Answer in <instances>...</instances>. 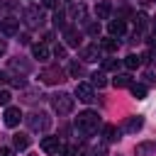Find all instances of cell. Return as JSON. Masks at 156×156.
I'll list each match as a JSON object with an SVG mask.
<instances>
[{"instance_id": "cell-37", "label": "cell", "mask_w": 156, "mask_h": 156, "mask_svg": "<svg viewBox=\"0 0 156 156\" xmlns=\"http://www.w3.org/2000/svg\"><path fill=\"white\" fill-rule=\"evenodd\" d=\"M93 156H107V154H105V151L100 149V151H93Z\"/></svg>"}, {"instance_id": "cell-2", "label": "cell", "mask_w": 156, "mask_h": 156, "mask_svg": "<svg viewBox=\"0 0 156 156\" xmlns=\"http://www.w3.org/2000/svg\"><path fill=\"white\" fill-rule=\"evenodd\" d=\"M51 105H54V110H56L58 115H68V112H73L76 100H73L68 93H58V95L51 98Z\"/></svg>"}, {"instance_id": "cell-38", "label": "cell", "mask_w": 156, "mask_h": 156, "mask_svg": "<svg viewBox=\"0 0 156 156\" xmlns=\"http://www.w3.org/2000/svg\"><path fill=\"white\" fill-rule=\"evenodd\" d=\"M154 32H156V17H154Z\"/></svg>"}, {"instance_id": "cell-18", "label": "cell", "mask_w": 156, "mask_h": 156, "mask_svg": "<svg viewBox=\"0 0 156 156\" xmlns=\"http://www.w3.org/2000/svg\"><path fill=\"white\" fill-rule=\"evenodd\" d=\"M136 156H146L151 151H156V141H144V144H136Z\"/></svg>"}, {"instance_id": "cell-36", "label": "cell", "mask_w": 156, "mask_h": 156, "mask_svg": "<svg viewBox=\"0 0 156 156\" xmlns=\"http://www.w3.org/2000/svg\"><path fill=\"white\" fill-rule=\"evenodd\" d=\"M144 78H146V83H149V85H151V83H156V78H154V76H151V73H146V76H144Z\"/></svg>"}, {"instance_id": "cell-1", "label": "cell", "mask_w": 156, "mask_h": 156, "mask_svg": "<svg viewBox=\"0 0 156 156\" xmlns=\"http://www.w3.org/2000/svg\"><path fill=\"white\" fill-rule=\"evenodd\" d=\"M98 127H100V117H98V112H93V110H85V112H80V115L76 117V129H78L83 136L95 134Z\"/></svg>"}, {"instance_id": "cell-35", "label": "cell", "mask_w": 156, "mask_h": 156, "mask_svg": "<svg viewBox=\"0 0 156 156\" xmlns=\"http://www.w3.org/2000/svg\"><path fill=\"white\" fill-rule=\"evenodd\" d=\"M5 51H7V41H5V39H0V56H2Z\"/></svg>"}, {"instance_id": "cell-15", "label": "cell", "mask_w": 156, "mask_h": 156, "mask_svg": "<svg viewBox=\"0 0 156 156\" xmlns=\"http://www.w3.org/2000/svg\"><path fill=\"white\" fill-rule=\"evenodd\" d=\"M32 56L39 58V61H46V58L51 56V51H49L46 44H32Z\"/></svg>"}, {"instance_id": "cell-27", "label": "cell", "mask_w": 156, "mask_h": 156, "mask_svg": "<svg viewBox=\"0 0 156 156\" xmlns=\"http://www.w3.org/2000/svg\"><path fill=\"white\" fill-rule=\"evenodd\" d=\"M71 15L83 20V17H85V5H71Z\"/></svg>"}, {"instance_id": "cell-14", "label": "cell", "mask_w": 156, "mask_h": 156, "mask_svg": "<svg viewBox=\"0 0 156 156\" xmlns=\"http://www.w3.org/2000/svg\"><path fill=\"white\" fill-rule=\"evenodd\" d=\"M24 17H27V22H29L32 27H37V24H41V22H44V15H41V10H37V7H29V10L24 12Z\"/></svg>"}, {"instance_id": "cell-7", "label": "cell", "mask_w": 156, "mask_h": 156, "mask_svg": "<svg viewBox=\"0 0 156 156\" xmlns=\"http://www.w3.org/2000/svg\"><path fill=\"white\" fill-rule=\"evenodd\" d=\"M2 119H5V127H17V124H20V119H22L20 107H7V110H5V115H2Z\"/></svg>"}, {"instance_id": "cell-39", "label": "cell", "mask_w": 156, "mask_h": 156, "mask_svg": "<svg viewBox=\"0 0 156 156\" xmlns=\"http://www.w3.org/2000/svg\"><path fill=\"white\" fill-rule=\"evenodd\" d=\"M29 156H39V154H29Z\"/></svg>"}, {"instance_id": "cell-16", "label": "cell", "mask_w": 156, "mask_h": 156, "mask_svg": "<svg viewBox=\"0 0 156 156\" xmlns=\"http://www.w3.org/2000/svg\"><path fill=\"white\" fill-rule=\"evenodd\" d=\"M102 136H105V141H117L119 139V129L115 124H105L102 127Z\"/></svg>"}, {"instance_id": "cell-24", "label": "cell", "mask_w": 156, "mask_h": 156, "mask_svg": "<svg viewBox=\"0 0 156 156\" xmlns=\"http://www.w3.org/2000/svg\"><path fill=\"white\" fill-rule=\"evenodd\" d=\"M146 24H149V17H146L144 12H139V15L134 17V27H136V32H144V29H146Z\"/></svg>"}, {"instance_id": "cell-9", "label": "cell", "mask_w": 156, "mask_h": 156, "mask_svg": "<svg viewBox=\"0 0 156 156\" xmlns=\"http://www.w3.org/2000/svg\"><path fill=\"white\" fill-rule=\"evenodd\" d=\"M80 58H83V61H98V58H100L98 44H85V46L80 49Z\"/></svg>"}, {"instance_id": "cell-13", "label": "cell", "mask_w": 156, "mask_h": 156, "mask_svg": "<svg viewBox=\"0 0 156 156\" xmlns=\"http://www.w3.org/2000/svg\"><path fill=\"white\" fill-rule=\"evenodd\" d=\"M95 15H98V20H107V17L112 15V5H110V0H100L98 7H95Z\"/></svg>"}, {"instance_id": "cell-28", "label": "cell", "mask_w": 156, "mask_h": 156, "mask_svg": "<svg viewBox=\"0 0 156 156\" xmlns=\"http://www.w3.org/2000/svg\"><path fill=\"white\" fill-rule=\"evenodd\" d=\"M68 73H71V76H73V78H78V76H80V73H83V66H80V63H78V61H73V63H71V66H68Z\"/></svg>"}, {"instance_id": "cell-12", "label": "cell", "mask_w": 156, "mask_h": 156, "mask_svg": "<svg viewBox=\"0 0 156 156\" xmlns=\"http://www.w3.org/2000/svg\"><path fill=\"white\" fill-rule=\"evenodd\" d=\"M141 127H144V117H139V115H136V117H129V119L124 122V132H127V134H134V132H139Z\"/></svg>"}, {"instance_id": "cell-6", "label": "cell", "mask_w": 156, "mask_h": 156, "mask_svg": "<svg viewBox=\"0 0 156 156\" xmlns=\"http://www.w3.org/2000/svg\"><path fill=\"white\" fill-rule=\"evenodd\" d=\"M76 98H78L80 102H93V100H95L93 85H88V83H78V85H76Z\"/></svg>"}, {"instance_id": "cell-22", "label": "cell", "mask_w": 156, "mask_h": 156, "mask_svg": "<svg viewBox=\"0 0 156 156\" xmlns=\"http://www.w3.org/2000/svg\"><path fill=\"white\" fill-rule=\"evenodd\" d=\"M12 144H15V149L22 151V149L29 146V136H27V134H15V136H12Z\"/></svg>"}, {"instance_id": "cell-3", "label": "cell", "mask_w": 156, "mask_h": 156, "mask_svg": "<svg viewBox=\"0 0 156 156\" xmlns=\"http://www.w3.org/2000/svg\"><path fill=\"white\" fill-rule=\"evenodd\" d=\"M27 124H29V129H34V132H46V129L51 127V119H49L46 112H32V115L27 117Z\"/></svg>"}, {"instance_id": "cell-10", "label": "cell", "mask_w": 156, "mask_h": 156, "mask_svg": "<svg viewBox=\"0 0 156 156\" xmlns=\"http://www.w3.org/2000/svg\"><path fill=\"white\" fill-rule=\"evenodd\" d=\"M124 29H127L124 20H110V24H107L110 37H122V34H124Z\"/></svg>"}, {"instance_id": "cell-34", "label": "cell", "mask_w": 156, "mask_h": 156, "mask_svg": "<svg viewBox=\"0 0 156 156\" xmlns=\"http://www.w3.org/2000/svg\"><path fill=\"white\" fill-rule=\"evenodd\" d=\"M0 156H15V151L10 146H0Z\"/></svg>"}, {"instance_id": "cell-31", "label": "cell", "mask_w": 156, "mask_h": 156, "mask_svg": "<svg viewBox=\"0 0 156 156\" xmlns=\"http://www.w3.org/2000/svg\"><path fill=\"white\" fill-rule=\"evenodd\" d=\"M88 34H93V37L100 34V24H98V22H90V24H88Z\"/></svg>"}, {"instance_id": "cell-21", "label": "cell", "mask_w": 156, "mask_h": 156, "mask_svg": "<svg viewBox=\"0 0 156 156\" xmlns=\"http://www.w3.org/2000/svg\"><path fill=\"white\" fill-rule=\"evenodd\" d=\"M129 90H132V95H134L136 100H144V98H146V85H141V83H132Z\"/></svg>"}, {"instance_id": "cell-8", "label": "cell", "mask_w": 156, "mask_h": 156, "mask_svg": "<svg viewBox=\"0 0 156 156\" xmlns=\"http://www.w3.org/2000/svg\"><path fill=\"white\" fill-rule=\"evenodd\" d=\"M41 151H44V154H58V151H61L58 136H44V139H41Z\"/></svg>"}, {"instance_id": "cell-25", "label": "cell", "mask_w": 156, "mask_h": 156, "mask_svg": "<svg viewBox=\"0 0 156 156\" xmlns=\"http://www.w3.org/2000/svg\"><path fill=\"white\" fill-rule=\"evenodd\" d=\"M54 24H56V27H61V29H66V15H63L61 10H56V12H54Z\"/></svg>"}, {"instance_id": "cell-20", "label": "cell", "mask_w": 156, "mask_h": 156, "mask_svg": "<svg viewBox=\"0 0 156 156\" xmlns=\"http://www.w3.org/2000/svg\"><path fill=\"white\" fill-rule=\"evenodd\" d=\"M90 83H93V85H98V88H105V85H107V78H105V71H95V73L90 76Z\"/></svg>"}, {"instance_id": "cell-23", "label": "cell", "mask_w": 156, "mask_h": 156, "mask_svg": "<svg viewBox=\"0 0 156 156\" xmlns=\"http://www.w3.org/2000/svg\"><path fill=\"white\" fill-rule=\"evenodd\" d=\"M139 63H141V56H136V54H129V56L124 58V68H129V71L139 68Z\"/></svg>"}, {"instance_id": "cell-26", "label": "cell", "mask_w": 156, "mask_h": 156, "mask_svg": "<svg viewBox=\"0 0 156 156\" xmlns=\"http://www.w3.org/2000/svg\"><path fill=\"white\" fill-rule=\"evenodd\" d=\"M102 68H105V71H117V68H119V61H117V58H105V61H102Z\"/></svg>"}, {"instance_id": "cell-4", "label": "cell", "mask_w": 156, "mask_h": 156, "mask_svg": "<svg viewBox=\"0 0 156 156\" xmlns=\"http://www.w3.org/2000/svg\"><path fill=\"white\" fill-rule=\"evenodd\" d=\"M39 80L46 83V85H56V83L63 80V71H61L58 66H49V68H44V71L39 73Z\"/></svg>"}, {"instance_id": "cell-11", "label": "cell", "mask_w": 156, "mask_h": 156, "mask_svg": "<svg viewBox=\"0 0 156 156\" xmlns=\"http://www.w3.org/2000/svg\"><path fill=\"white\" fill-rule=\"evenodd\" d=\"M63 39H66L68 46H78V44H80V34H78L76 27H66V29H63Z\"/></svg>"}, {"instance_id": "cell-19", "label": "cell", "mask_w": 156, "mask_h": 156, "mask_svg": "<svg viewBox=\"0 0 156 156\" xmlns=\"http://www.w3.org/2000/svg\"><path fill=\"white\" fill-rule=\"evenodd\" d=\"M112 85H115V88H127V85H132V76H127V73H117L115 80H112Z\"/></svg>"}, {"instance_id": "cell-17", "label": "cell", "mask_w": 156, "mask_h": 156, "mask_svg": "<svg viewBox=\"0 0 156 156\" xmlns=\"http://www.w3.org/2000/svg\"><path fill=\"white\" fill-rule=\"evenodd\" d=\"M100 46H102L105 51H110V54H115V51L119 49V41H117L115 37H105V39L100 41Z\"/></svg>"}, {"instance_id": "cell-29", "label": "cell", "mask_w": 156, "mask_h": 156, "mask_svg": "<svg viewBox=\"0 0 156 156\" xmlns=\"http://www.w3.org/2000/svg\"><path fill=\"white\" fill-rule=\"evenodd\" d=\"M61 156H78L76 146H61Z\"/></svg>"}, {"instance_id": "cell-5", "label": "cell", "mask_w": 156, "mask_h": 156, "mask_svg": "<svg viewBox=\"0 0 156 156\" xmlns=\"http://www.w3.org/2000/svg\"><path fill=\"white\" fill-rule=\"evenodd\" d=\"M0 32H2L5 37H15V34L20 32V20H15V17L0 20Z\"/></svg>"}, {"instance_id": "cell-32", "label": "cell", "mask_w": 156, "mask_h": 156, "mask_svg": "<svg viewBox=\"0 0 156 156\" xmlns=\"http://www.w3.org/2000/svg\"><path fill=\"white\" fill-rule=\"evenodd\" d=\"M39 2H41V7H51V10L58 7V0H39Z\"/></svg>"}, {"instance_id": "cell-30", "label": "cell", "mask_w": 156, "mask_h": 156, "mask_svg": "<svg viewBox=\"0 0 156 156\" xmlns=\"http://www.w3.org/2000/svg\"><path fill=\"white\" fill-rule=\"evenodd\" d=\"M10 90H0V105H10Z\"/></svg>"}, {"instance_id": "cell-33", "label": "cell", "mask_w": 156, "mask_h": 156, "mask_svg": "<svg viewBox=\"0 0 156 156\" xmlns=\"http://www.w3.org/2000/svg\"><path fill=\"white\" fill-rule=\"evenodd\" d=\"M54 56H58V58H63V56H66V49H63L61 44H56V46H54Z\"/></svg>"}]
</instances>
